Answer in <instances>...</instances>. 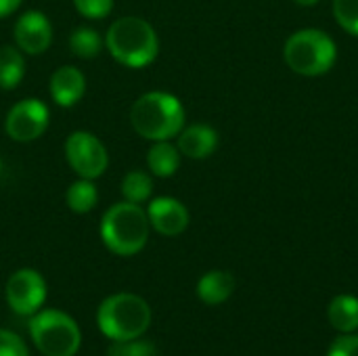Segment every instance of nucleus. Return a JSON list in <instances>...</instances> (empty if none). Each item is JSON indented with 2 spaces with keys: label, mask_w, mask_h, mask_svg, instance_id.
Masks as SVG:
<instances>
[{
  "label": "nucleus",
  "mask_w": 358,
  "mask_h": 356,
  "mask_svg": "<svg viewBox=\"0 0 358 356\" xmlns=\"http://www.w3.org/2000/svg\"><path fill=\"white\" fill-rule=\"evenodd\" d=\"M21 2H23V0H0V19L13 15V13L21 6Z\"/></svg>",
  "instance_id": "26"
},
{
  "label": "nucleus",
  "mask_w": 358,
  "mask_h": 356,
  "mask_svg": "<svg viewBox=\"0 0 358 356\" xmlns=\"http://www.w3.org/2000/svg\"><path fill=\"white\" fill-rule=\"evenodd\" d=\"M105 46L117 63L134 69L153 63L159 52L157 34L143 17L115 19L105 34Z\"/></svg>",
  "instance_id": "2"
},
{
  "label": "nucleus",
  "mask_w": 358,
  "mask_h": 356,
  "mask_svg": "<svg viewBox=\"0 0 358 356\" xmlns=\"http://www.w3.org/2000/svg\"><path fill=\"white\" fill-rule=\"evenodd\" d=\"M149 225L164 237H176L189 227V210L176 197H155L147 208Z\"/></svg>",
  "instance_id": "11"
},
{
  "label": "nucleus",
  "mask_w": 358,
  "mask_h": 356,
  "mask_svg": "<svg viewBox=\"0 0 358 356\" xmlns=\"http://www.w3.org/2000/svg\"><path fill=\"white\" fill-rule=\"evenodd\" d=\"M153 193V180L151 174L143 170H132L122 180V195L126 201L132 204H145Z\"/></svg>",
  "instance_id": "20"
},
{
  "label": "nucleus",
  "mask_w": 358,
  "mask_h": 356,
  "mask_svg": "<svg viewBox=\"0 0 358 356\" xmlns=\"http://www.w3.org/2000/svg\"><path fill=\"white\" fill-rule=\"evenodd\" d=\"M235 292V277L227 271H210L197 283V296L210 306L227 302Z\"/></svg>",
  "instance_id": "14"
},
{
  "label": "nucleus",
  "mask_w": 358,
  "mask_h": 356,
  "mask_svg": "<svg viewBox=\"0 0 358 356\" xmlns=\"http://www.w3.org/2000/svg\"><path fill=\"white\" fill-rule=\"evenodd\" d=\"M96 325L111 342L136 340L151 325V306L136 294H113L101 302Z\"/></svg>",
  "instance_id": "4"
},
{
  "label": "nucleus",
  "mask_w": 358,
  "mask_h": 356,
  "mask_svg": "<svg viewBox=\"0 0 358 356\" xmlns=\"http://www.w3.org/2000/svg\"><path fill=\"white\" fill-rule=\"evenodd\" d=\"M180 151L170 141H155V145L147 151V168L153 176L168 178L174 176L180 168Z\"/></svg>",
  "instance_id": "15"
},
{
  "label": "nucleus",
  "mask_w": 358,
  "mask_h": 356,
  "mask_svg": "<svg viewBox=\"0 0 358 356\" xmlns=\"http://www.w3.org/2000/svg\"><path fill=\"white\" fill-rule=\"evenodd\" d=\"M65 201H67V208L76 214H86L90 212L96 201H99V191H96V185L90 180V178H78L76 183H71L67 187V193H65Z\"/></svg>",
  "instance_id": "18"
},
{
  "label": "nucleus",
  "mask_w": 358,
  "mask_h": 356,
  "mask_svg": "<svg viewBox=\"0 0 358 356\" xmlns=\"http://www.w3.org/2000/svg\"><path fill=\"white\" fill-rule=\"evenodd\" d=\"M296 4H300V6H315L319 0H294Z\"/></svg>",
  "instance_id": "27"
},
{
  "label": "nucleus",
  "mask_w": 358,
  "mask_h": 356,
  "mask_svg": "<svg viewBox=\"0 0 358 356\" xmlns=\"http://www.w3.org/2000/svg\"><path fill=\"white\" fill-rule=\"evenodd\" d=\"M109 356H159L157 348L149 340H130V342H115L109 348Z\"/></svg>",
  "instance_id": "22"
},
{
  "label": "nucleus",
  "mask_w": 358,
  "mask_h": 356,
  "mask_svg": "<svg viewBox=\"0 0 358 356\" xmlns=\"http://www.w3.org/2000/svg\"><path fill=\"white\" fill-rule=\"evenodd\" d=\"M48 120L50 113L46 103H42L40 99H23L6 113L4 128L13 141L29 143L44 134V130L48 128Z\"/></svg>",
  "instance_id": "9"
},
{
  "label": "nucleus",
  "mask_w": 358,
  "mask_h": 356,
  "mask_svg": "<svg viewBox=\"0 0 358 356\" xmlns=\"http://www.w3.org/2000/svg\"><path fill=\"white\" fill-rule=\"evenodd\" d=\"M149 216L141 204L122 201L113 204L101 220V239L109 252L117 256H134L138 254L149 239Z\"/></svg>",
  "instance_id": "3"
},
{
  "label": "nucleus",
  "mask_w": 358,
  "mask_h": 356,
  "mask_svg": "<svg viewBox=\"0 0 358 356\" xmlns=\"http://www.w3.org/2000/svg\"><path fill=\"white\" fill-rule=\"evenodd\" d=\"M73 6L86 19H103L111 13L113 0H73Z\"/></svg>",
  "instance_id": "23"
},
{
  "label": "nucleus",
  "mask_w": 358,
  "mask_h": 356,
  "mask_svg": "<svg viewBox=\"0 0 358 356\" xmlns=\"http://www.w3.org/2000/svg\"><path fill=\"white\" fill-rule=\"evenodd\" d=\"M334 17L350 36H358V0H334Z\"/></svg>",
  "instance_id": "21"
},
{
  "label": "nucleus",
  "mask_w": 358,
  "mask_h": 356,
  "mask_svg": "<svg viewBox=\"0 0 358 356\" xmlns=\"http://www.w3.org/2000/svg\"><path fill=\"white\" fill-rule=\"evenodd\" d=\"M331 327L340 334H355L358 329V298L350 294L336 296L327 308Z\"/></svg>",
  "instance_id": "16"
},
{
  "label": "nucleus",
  "mask_w": 358,
  "mask_h": 356,
  "mask_svg": "<svg viewBox=\"0 0 358 356\" xmlns=\"http://www.w3.org/2000/svg\"><path fill=\"white\" fill-rule=\"evenodd\" d=\"M15 42L21 52L42 55L52 42V25L42 10H27L15 23Z\"/></svg>",
  "instance_id": "10"
},
{
  "label": "nucleus",
  "mask_w": 358,
  "mask_h": 356,
  "mask_svg": "<svg viewBox=\"0 0 358 356\" xmlns=\"http://www.w3.org/2000/svg\"><path fill=\"white\" fill-rule=\"evenodd\" d=\"M25 76V59L17 46H0V88L13 90Z\"/></svg>",
  "instance_id": "17"
},
{
  "label": "nucleus",
  "mask_w": 358,
  "mask_h": 356,
  "mask_svg": "<svg viewBox=\"0 0 358 356\" xmlns=\"http://www.w3.org/2000/svg\"><path fill=\"white\" fill-rule=\"evenodd\" d=\"M65 157L71 170L80 178H99L107 170L109 155L101 138H96L92 132L76 130L65 141Z\"/></svg>",
  "instance_id": "7"
},
{
  "label": "nucleus",
  "mask_w": 358,
  "mask_h": 356,
  "mask_svg": "<svg viewBox=\"0 0 358 356\" xmlns=\"http://www.w3.org/2000/svg\"><path fill=\"white\" fill-rule=\"evenodd\" d=\"M182 103L164 90H151L138 97L130 109L132 128L147 141H170L185 128Z\"/></svg>",
  "instance_id": "1"
},
{
  "label": "nucleus",
  "mask_w": 358,
  "mask_h": 356,
  "mask_svg": "<svg viewBox=\"0 0 358 356\" xmlns=\"http://www.w3.org/2000/svg\"><path fill=\"white\" fill-rule=\"evenodd\" d=\"M0 172H2V159H0Z\"/></svg>",
  "instance_id": "28"
},
{
  "label": "nucleus",
  "mask_w": 358,
  "mask_h": 356,
  "mask_svg": "<svg viewBox=\"0 0 358 356\" xmlns=\"http://www.w3.org/2000/svg\"><path fill=\"white\" fill-rule=\"evenodd\" d=\"M176 147L180 155L191 159H206L218 147V132L208 124H193L178 132Z\"/></svg>",
  "instance_id": "13"
},
{
  "label": "nucleus",
  "mask_w": 358,
  "mask_h": 356,
  "mask_svg": "<svg viewBox=\"0 0 358 356\" xmlns=\"http://www.w3.org/2000/svg\"><path fill=\"white\" fill-rule=\"evenodd\" d=\"M327 356H358V336L344 334L334 342Z\"/></svg>",
  "instance_id": "25"
},
{
  "label": "nucleus",
  "mask_w": 358,
  "mask_h": 356,
  "mask_svg": "<svg viewBox=\"0 0 358 356\" xmlns=\"http://www.w3.org/2000/svg\"><path fill=\"white\" fill-rule=\"evenodd\" d=\"M29 336L44 356H73L80 350L82 334L78 323L63 311L46 308L31 315Z\"/></svg>",
  "instance_id": "6"
},
{
  "label": "nucleus",
  "mask_w": 358,
  "mask_h": 356,
  "mask_svg": "<svg viewBox=\"0 0 358 356\" xmlns=\"http://www.w3.org/2000/svg\"><path fill=\"white\" fill-rule=\"evenodd\" d=\"M50 97L59 107H73L86 92V78L73 65H61L50 76Z\"/></svg>",
  "instance_id": "12"
},
{
  "label": "nucleus",
  "mask_w": 358,
  "mask_h": 356,
  "mask_svg": "<svg viewBox=\"0 0 358 356\" xmlns=\"http://www.w3.org/2000/svg\"><path fill=\"white\" fill-rule=\"evenodd\" d=\"M103 44H105V40L101 38V34L88 25L76 27L69 36V48L80 59H94L101 52Z\"/></svg>",
  "instance_id": "19"
},
{
  "label": "nucleus",
  "mask_w": 358,
  "mask_h": 356,
  "mask_svg": "<svg viewBox=\"0 0 358 356\" xmlns=\"http://www.w3.org/2000/svg\"><path fill=\"white\" fill-rule=\"evenodd\" d=\"M0 356H29V353L17 334L0 329Z\"/></svg>",
  "instance_id": "24"
},
{
  "label": "nucleus",
  "mask_w": 358,
  "mask_h": 356,
  "mask_svg": "<svg viewBox=\"0 0 358 356\" xmlns=\"http://www.w3.org/2000/svg\"><path fill=\"white\" fill-rule=\"evenodd\" d=\"M46 300V281L34 269H21L6 281V302L17 315H36Z\"/></svg>",
  "instance_id": "8"
},
{
  "label": "nucleus",
  "mask_w": 358,
  "mask_h": 356,
  "mask_svg": "<svg viewBox=\"0 0 358 356\" xmlns=\"http://www.w3.org/2000/svg\"><path fill=\"white\" fill-rule=\"evenodd\" d=\"M283 59L294 73L317 78L327 73L336 65L338 46L327 31L317 27H306L294 31L285 40Z\"/></svg>",
  "instance_id": "5"
}]
</instances>
